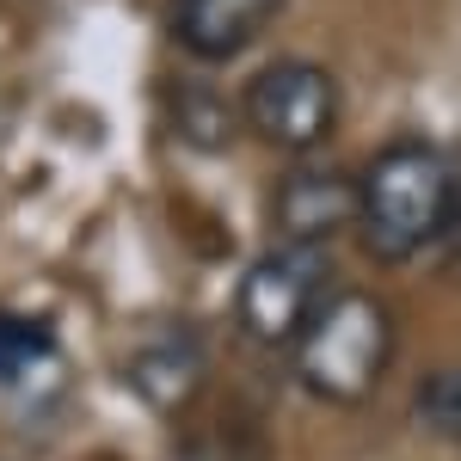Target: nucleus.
<instances>
[{"label":"nucleus","instance_id":"nucleus-1","mask_svg":"<svg viewBox=\"0 0 461 461\" xmlns=\"http://www.w3.org/2000/svg\"><path fill=\"white\" fill-rule=\"evenodd\" d=\"M461 185L456 167L443 160V148L430 142H388L363 173H357V234L375 258H412L430 240H443L449 210H456Z\"/></svg>","mask_w":461,"mask_h":461},{"label":"nucleus","instance_id":"nucleus-2","mask_svg":"<svg viewBox=\"0 0 461 461\" xmlns=\"http://www.w3.org/2000/svg\"><path fill=\"white\" fill-rule=\"evenodd\" d=\"M388 357H393V314L375 295L345 289V295H326V308L295 339V375L320 400L357 406L363 393L382 382Z\"/></svg>","mask_w":461,"mask_h":461},{"label":"nucleus","instance_id":"nucleus-3","mask_svg":"<svg viewBox=\"0 0 461 461\" xmlns=\"http://www.w3.org/2000/svg\"><path fill=\"white\" fill-rule=\"evenodd\" d=\"M240 117L265 148L302 160V154L326 148L339 130V80H332V68H320L308 56L265 62L240 93Z\"/></svg>","mask_w":461,"mask_h":461},{"label":"nucleus","instance_id":"nucleus-4","mask_svg":"<svg viewBox=\"0 0 461 461\" xmlns=\"http://www.w3.org/2000/svg\"><path fill=\"white\" fill-rule=\"evenodd\" d=\"M326 247H277L265 258H252L240 277V326L258 345H295L308 332V320L326 308Z\"/></svg>","mask_w":461,"mask_h":461},{"label":"nucleus","instance_id":"nucleus-5","mask_svg":"<svg viewBox=\"0 0 461 461\" xmlns=\"http://www.w3.org/2000/svg\"><path fill=\"white\" fill-rule=\"evenodd\" d=\"M271 228L284 247H326L339 228H357V178L302 160L271 191Z\"/></svg>","mask_w":461,"mask_h":461},{"label":"nucleus","instance_id":"nucleus-6","mask_svg":"<svg viewBox=\"0 0 461 461\" xmlns=\"http://www.w3.org/2000/svg\"><path fill=\"white\" fill-rule=\"evenodd\" d=\"M277 13L284 0H173V37L197 62H234L265 37Z\"/></svg>","mask_w":461,"mask_h":461},{"label":"nucleus","instance_id":"nucleus-7","mask_svg":"<svg viewBox=\"0 0 461 461\" xmlns=\"http://www.w3.org/2000/svg\"><path fill=\"white\" fill-rule=\"evenodd\" d=\"M197 382H203V351L185 332H167V339H154V345H142L130 357V388L142 393L148 406H160V412L185 406L197 393Z\"/></svg>","mask_w":461,"mask_h":461},{"label":"nucleus","instance_id":"nucleus-8","mask_svg":"<svg viewBox=\"0 0 461 461\" xmlns=\"http://www.w3.org/2000/svg\"><path fill=\"white\" fill-rule=\"evenodd\" d=\"M50 363H56V332L43 320L0 314V388L32 382L37 369H50Z\"/></svg>","mask_w":461,"mask_h":461},{"label":"nucleus","instance_id":"nucleus-9","mask_svg":"<svg viewBox=\"0 0 461 461\" xmlns=\"http://www.w3.org/2000/svg\"><path fill=\"white\" fill-rule=\"evenodd\" d=\"M173 123H178V136H185L191 148H210V154L234 142V111L221 105L210 86H185V93H178Z\"/></svg>","mask_w":461,"mask_h":461},{"label":"nucleus","instance_id":"nucleus-10","mask_svg":"<svg viewBox=\"0 0 461 461\" xmlns=\"http://www.w3.org/2000/svg\"><path fill=\"white\" fill-rule=\"evenodd\" d=\"M412 412H419V425L430 437H443V443H461V363L449 369H430L419 393H412Z\"/></svg>","mask_w":461,"mask_h":461},{"label":"nucleus","instance_id":"nucleus-11","mask_svg":"<svg viewBox=\"0 0 461 461\" xmlns=\"http://www.w3.org/2000/svg\"><path fill=\"white\" fill-rule=\"evenodd\" d=\"M443 252H449V271H461V197L449 210V228H443Z\"/></svg>","mask_w":461,"mask_h":461}]
</instances>
